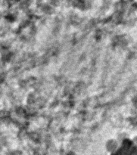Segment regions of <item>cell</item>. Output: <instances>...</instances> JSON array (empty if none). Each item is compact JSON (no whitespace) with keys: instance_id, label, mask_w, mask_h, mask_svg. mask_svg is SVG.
I'll use <instances>...</instances> for the list:
<instances>
[{"instance_id":"1","label":"cell","mask_w":137,"mask_h":155,"mask_svg":"<svg viewBox=\"0 0 137 155\" xmlns=\"http://www.w3.org/2000/svg\"><path fill=\"white\" fill-rule=\"evenodd\" d=\"M109 155H137V137L124 138L111 145Z\"/></svg>"}]
</instances>
